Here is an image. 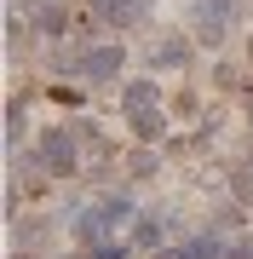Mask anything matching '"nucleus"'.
<instances>
[{
    "label": "nucleus",
    "mask_w": 253,
    "mask_h": 259,
    "mask_svg": "<svg viewBox=\"0 0 253 259\" xmlns=\"http://www.w3.org/2000/svg\"><path fill=\"white\" fill-rule=\"evenodd\" d=\"M35 161H40V173H52V179H69V173H75V139H69L64 127L40 133V144H35Z\"/></svg>",
    "instance_id": "f257e3e1"
},
{
    "label": "nucleus",
    "mask_w": 253,
    "mask_h": 259,
    "mask_svg": "<svg viewBox=\"0 0 253 259\" xmlns=\"http://www.w3.org/2000/svg\"><path fill=\"white\" fill-rule=\"evenodd\" d=\"M225 18H236V0H196V40L201 47L225 40Z\"/></svg>",
    "instance_id": "f03ea898"
},
{
    "label": "nucleus",
    "mask_w": 253,
    "mask_h": 259,
    "mask_svg": "<svg viewBox=\"0 0 253 259\" xmlns=\"http://www.w3.org/2000/svg\"><path fill=\"white\" fill-rule=\"evenodd\" d=\"M86 12H92L98 23H110V29H127V23L144 18V0H92Z\"/></svg>",
    "instance_id": "7ed1b4c3"
},
{
    "label": "nucleus",
    "mask_w": 253,
    "mask_h": 259,
    "mask_svg": "<svg viewBox=\"0 0 253 259\" xmlns=\"http://www.w3.org/2000/svg\"><path fill=\"white\" fill-rule=\"evenodd\" d=\"M115 69H121V47H86L81 52V75L86 81H115Z\"/></svg>",
    "instance_id": "20e7f679"
},
{
    "label": "nucleus",
    "mask_w": 253,
    "mask_h": 259,
    "mask_svg": "<svg viewBox=\"0 0 253 259\" xmlns=\"http://www.w3.org/2000/svg\"><path fill=\"white\" fill-rule=\"evenodd\" d=\"M156 64H161V69H184V64H190V40H184V35H161V40H156Z\"/></svg>",
    "instance_id": "39448f33"
},
{
    "label": "nucleus",
    "mask_w": 253,
    "mask_h": 259,
    "mask_svg": "<svg viewBox=\"0 0 253 259\" xmlns=\"http://www.w3.org/2000/svg\"><path fill=\"white\" fill-rule=\"evenodd\" d=\"M127 121H132V133H138V139H161V133H167L161 110H127Z\"/></svg>",
    "instance_id": "423d86ee"
},
{
    "label": "nucleus",
    "mask_w": 253,
    "mask_h": 259,
    "mask_svg": "<svg viewBox=\"0 0 253 259\" xmlns=\"http://www.w3.org/2000/svg\"><path fill=\"white\" fill-rule=\"evenodd\" d=\"M127 110H156V87L150 81H132L127 87Z\"/></svg>",
    "instance_id": "0eeeda50"
},
{
    "label": "nucleus",
    "mask_w": 253,
    "mask_h": 259,
    "mask_svg": "<svg viewBox=\"0 0 253 259\" xmlns=\"http://www.w3.org/2000/svg\"><path fill=\"white\" fill-rule=\"evenodd\" d=\"M156 242H161V225H150V219L132 225V248H156Z\"/></svg>",
    "instance_id": "6e6552de"
},
{
    "label": "nucleus",
    "mask_w": 253,
    "mask_h": 259,
    "mask_svg": "<svg viewBox=\"0 0 253 259\" xmlns=\"http://www.w3.org/2000/svg\"><path fill=\"white\" fill-rule=\"evenodd\" d=\"M35 29H40V35H58V29H64V12H58V6H40L35 12Z\"/></svg>",
    "instance_id": "1a4fd4ad"
},
{
    "label": "nucleus",
    "mask_w": 253,
    "mask_h": 259,
    "mask_svg": "<svg viewBox=\"0 0 253 259\" xmlns=\"http://www.w3.org/2000/svg\"><path fill=\"white\" fill-rule=\"evenodd\" d=\"M92 259H127V248H121V242L110 236V242H98V253H92Z\"/></svg>",
    "instance_id": "9d476101"
},
{
    "label": "nucleus",
    "mask_w": 253,
    "mask_h": 259,
    "mask_svg": "<svg viewBox=\"0 0 253 259\" xmlns=\"http://www.w3.org/2000/svg\"><path fill=\"white\" fill-rule=\"evenodd\" d=\"M18 259H35V253H18Z\"/></svg>",
    "instance_id": "9b49d317"
}]
</instances>
